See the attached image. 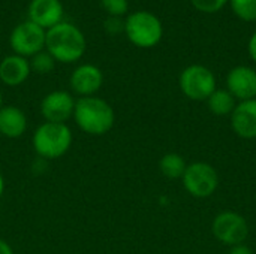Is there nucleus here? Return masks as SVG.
<instances>
[{
    "label": "nucleus",
    "instance_id": "obj_1",
    "mask_svg": "<svg viewBox=\"0 0 256 254\" xmlns=\"http://www.w3.org/2000/svg\"><path fill=\"white\" fill-rule=\"evenodd\" d=\"M87 48L84 33L72 22L62 21L60 24L46 30L45 51H48L56 61L69 64L78 61Z\"/></svg>",
    "mask_w": 256,
    "mask_h": 254
},
{
    "label": "nucleus",
    "instance_id": "obj_2",
    "mask_svg": "<svg viewBox=\"0 0 256 254\" xmlns=\"http://www.w3.org/2000/svg\"><path fill=\"white\" fill-rule=\"evenodd\" d=\"M74 120L84 133L92 136H102L112 129L116 114L106 100L96 96H88L80 97L75 102Z\"/></svg>",
    "mask_w": 256,
    "mask_h": 254
},
{
    "label": "nucleus",
    "instance_id": "obj_3",
    "mask_svg": "<svg viewBox=\"0 0 256 254\" xmlns=\"http://www.w3.org/2000/svg\"><path fill=\"white\" fill-rule=\"evenodd\" d=\"M74 136L72 130L66 123H42L33 133L32 144L38 156L46 160H56L64 156L70 145Z\"/></svg>",
    "mask_w": 256,
    "mask_h": 254
},
{
    "label": "nucleus",
    "instance_id": "obj_4",
    "mask_svg": "<svg viewBox=\"0 0 256 254\" xmlns=\"http://www.w3.org/2000/svg\"><path fill=\"white\" fill-rule=\"evenodd\" d=\"M124 33L135 46L152 48L159 43L164 30L156 15L146 10H138L124 19Z\"/></svg>",
    "mask_w": 256,
    "mask_h": 254
},
{
    "label": "nucleus",
    "instance_id": "obj_5",
    "mask_svg": "<svg viewBox=\"0 0 256 254\" xmlns=\"http://www.w3.org/2000/svg\"><path fill=\"white\" fill-rule=\"evenodd\" d=\"M182 183L184 190L196 198V199H206L214 195V192L219 187V174L210 163L206 162H194L188 165Z\"/></svg>",
    "mask_w": 256,
    "mask_h": 254
},
{
    "label": "nucleus",
    "instance_id": "obj_6",
    "mask_svg": "<svg viewBox=\"0 0 256 254\" xmlns=\"http://www.w3.org/2000/svg\"><path fill=\"white\" fill-rule=\"evenodd\" d=\"M180 90L182 93L196 102L207 100L216 90L214 73L201 64H192L186 67L180 75Z\"/></svg>",
    "mask_w": 256,
    "mask_h": 254
},
{
    "label": "nucleus",
    "instance_id": "obj_7",
    "mask_svg": "<svg viewBox=\"0 0 256 254\" xmlns=\"http://www.w3.org/2000/svg\"><path fill=\"white\" fill-rule=\"evenodd\" d=\"M46 30L36 25L30 19L20 22L9 36V45L14 54L21 57H33L45 48Z\"/></svg>",
    "mask_w": 256,
    "mask_h": 254
},
{
    "label": "nucleus",
    "instance_id": "obj_8",
    "mask_svg": "<svg viewBox=\"0 0 256 254\" xmlns=\"http://www.w3.org/2000/svg\"><path fill=\"white\" fill-rule=\"evenodd\" d=\"M212 232L219 243L234 247L246 241L249 235V225L242 214L224 211L214 217L212 223Z\"/></svg>",
    "mask_w": 256,
    "mask_h": 254
},
{
    "label": "nucleus",
    "instance_id": "obj_9",
    "mask_svg": "<svg viewBox=\"0 0 256 254\" xmlns=\"http://www.w3.org/2000/svg\"><path fill=\"white\" fill-rule=\"evenodd\" d=\"M75 99L69 91L56 90L44 96L40 102V114L45 121L50 123H66L74 117Z\"/></svg>",
    "mask_w": 256,
    "mask_h": 254
},
{
    "label": "nucleus",
    "instance_id": "obj_10",
    "mask_svg": "<svg viewBox=\"0 0 256 254\" xmlns=\"http://www.w3.org/2000/svg\"><path fill=\"white\" fill-rule=\"evenodd\" d=\"M102 84H104L102 70L90 63L78 66L69 78V85L72 91L81 97L94 96L100 90Z\"/></svg>",
    "mask_w": 256,
    "mask_h": 254
},
{
    "label": "nucleus",
    "instance_id": "obj_11",
    "mask_svg": "<svg viewBox=\"0 0 256 254\" xmlns=\"http://www.w3.org/2000/svg\"><path fill=\"white\" fill-rule=\"evenodd\" d=\"M228 91L236 100L244 102L256 99V70L248 66L234 67L226 78Z\"/></svg>",
    "mask_w": 256,
    "mask_h": 254
},
{
    "label": "nucleus",
    "instance_id": "obj_12",
    "mask_svg": "<svg viewBox=\"0 0 256 254\" xmlns=\"http://www.w3.org/2000/svg\"><path fill=\"white\" fill-rule=\"evenodd\" d=\"M63 3L60 0H32L28 4V19L44 30L63 21Z\"/></svg>",
    "mask_w": 256,
    "mask_h": 254
},
{
    "label": "nucleus",
    "instance_id": "obj_13",
    "mask_svg": "<svg viewBox=\"0 0 256 254\" xmlns=\"http://www.w3.org/2000/svg\"><path fill=\"white\" fill-rule=\"evenodd\" d=\"M231 129L242 139H256V99L237 103L231 114Z\"/></svg>",
    "mask_w": 256,
    "mask_h": 254
},
{
    "label": "nucleus",
    "instance_id": "obj_14",
    "mask_svg": "<svg viewBox=\"0 0 256 254\" xmlns=\"http://www.w3.org/2000/svg\"><path fill=\"white\" fill-rule=\"evenodd\" d=\"M32 69L26 57L12 54L0 61V81L8 87H18L27 81Z\"/></svg>",
    "mask_w": 256,
    "mask_h": 254
},
{
    "label": "nucleus",
    "instance_id": "obj_15",
    "mask_svg": "<svg viewBox=\"0 0 256 254\" xmlns=\"http://www.w3.org/2000/svg\"><path fill=\"white\" fill-rule=\"evenodd\" d=\"M27 130V117L18 106L6 105L0 108V135L16 139Z\"/></svg>",
    "mask_w": 256,
    "mask_h": 254
},
{
    "label": "nucleus",
    "instance_id": "obj_16",
    "mask_svg": "<svg viewBox=\"0 0 256 254\" xmlns=\"http://www.w3.org/2000/svg\"><path fill=\"white\" fill-rule=\"evenodd\" d=\"M206 102L210 112L218 117L231 115L234 108L237 106V100L234 99V96L228 90H219V88H216Z\"/></svg>",
    "mask_w": 256,
    "mask_h": 254
},
{
    "label": "nucleus",
    "instance_id": "obj_17",
    "mask_svg": "<svg viewBox=\"0 0 256 254\" xmlns=\"http://www.w3.org/2000/svg\"><path fill=\"white\" fill-rule=\"evenodd\" d=\"M186 168H188V163L184 157L178 153H166L159 160L160 174L170 180H182Z\"/></svg>",
    "mask_w": 256,
    "mask_h": 254
},
{
    "label": "nucleus",
    "instance_id": "obj_18",
    "mask_svg": "<svg viewBox=\"0 0 256 254\" xmlns=\"http://www.w3.org/2000/svg\"><path fill=\"white\" fill-rule=\"evenodd\" d=\"M28 63H30V69L40 75L50 73L56 66V60L52 58V55L48 51H40V52L34 54L33 57H30Z\"/></svg>",
    "mask_w": 256,
    "mask_h": 254
},
{
    "label": "nucleus",
    "instance_id": "obj_19",
    "mask_svg": "<svg viewBox=\"0 0 256 254\" xmlns=\"http://www.w3.org/2000/svg\"><path fill=\"white\" fill-rule=\"evenodd\" d=\"M232 10L244 21L256 19V0H231Z\"/></svg>",
    "mask_w": 256,
    "mask_h": 254
},
{
    "label": "nucleus",
    "instance_id": "obj_20",
    "mask_svg": "<svg viewBox=\"0 0 256 254\" xmlns=\"http://www.w3.org/2000/svg\"><path fill=\"white\" fill-rule=\"evenodd\" d=\"M100 4L110 16H117V18L124 15L129 9L128 0H100Z\"/></svg>",
    "mask_w": 256,
    "mask_h": 254
},
{
    "label": "nucleus",
    "instance_id": "obj_21",
    "mask_svg": "<svg viewBox=\"0 0 256 254\" xmlns=\"http://www.w3.org/2000/svg\"><path fill=\"white\" fill-rule=\"evenodd\" d=\"M228 0H192L194 6L201 10V12H207V13H213L218 12L219 9H222V6L226 3Z\"/></svg>",
    "mask_w": 256,
    "mask_h": 254
},
{
    "label": "nucleus",
    "instance_id": "obj_22",
    "mask_svg": "<svg viewBox=\"0 0 256 254\" xmlns=\"http://www.w3.org/2000/svg\"><path fill=\"white\" fill-rule=\"evenodd\" d=\"M104 27H105L106 33H110V34H117V33H120L122 30L124 31V22H122L120 18H117V16H110V18L105 21Z\"/></svg>",
    "mask_w": 256,
    "mask_h": 254
},
{
    "label": "nucleus",
    "instance_id": "obj_23",
    "mask_svg": "<svg viewBox=\"0 0 256 254\" xmlns=\"http://www.w3.org/2000/svg\"><path fill=\"white\" fill-rule=\"evenodd\" d=\"M228 254H254V250H252L249 246H246V244L243 243V244H238V246L231 247Z\"/></svg>",
    "mask_w": 256,
    "mask_h": 254
},
{
    "label": "nucleus",
    "instance_id": "obj_24",
    "mask_svg": "<svg viewBox=\"0 0 256 254\" xmlns=\"http://www.w3.org/2000/svg\"><path fill=\"white\" fill-rule=\"evenodd\" d=\"M249 54H250L252 60L256 63V33L250 37V42H249Z\"/></svg>",
    "mask_w": 256,
    "mask_h": 254
},
{
    "label": "nucleus",
    "instance_id": "obj_25",
    "mask_svg": "<svg viewBox=\"0 0 256 254\" xmlns=\"http://www.w3.org/2000/svg\"><path fill=\"white\" fill-rule=\"evenodd\" d=\"M0 254H15L14 250H12V247L4 240H2V238H0Z\"/></svg>",
    "mask_w": 256,
    "mask_h": 254
},
{
    "label": "nucleus",
    "instance_id": "obj_26",
    "mask_svg": "<svg viewBox=\"0 0 256 254\" xmlns=\"http://www.w3.org/2000/svg\"><path fill=\"white\" fill-rule=\"evenodd\" d=\"M3 192H4V178H3V175L0 174V198H2V195H3Z\"/></svg>",
    "mask_w": 256,
    "mask_h": 254
},
{
    "label": "nucleus",
    "instance_id": "obj_27",
    "mask_svg": "<svg viewBox=\"0 0 256 254\" xmlns=\"http://www.w3.org/2000/svg\"><path fill=\"white\" fill-rule=\"evenodd\" d=\"M3 106V94H2V91H0V108Z\"/></svg>",
    "mask_w": 256,
    "mask_h": 254
}]
</instances>
